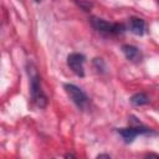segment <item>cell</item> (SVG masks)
Returning <instances> with one entry per match:
<instances>
[{"label": "cell", "instance_id": "obj_12", "mask_svg": "<svg viewBox=\"0 0 159 159\" xmlns=\"http://www.w3.org/2000/svg\"><path fill=\"white\" fill-rule=\"evenodd\" d=\"M147 157H157V158H159V154H153V153H149V154H147Z\"/></svg>", "mask_w": 159, "mask_h": 159}, {"label": "cell", "instance_id": "obj_1", "mask_svg": "<svg viewBox=\"0 0 159 159\" xmlns=\"http://www.w3.org/2000/svg\"><path fill=\"white\" fill-rule=\"evenodd\" d=\"M27 72H29V78H30V93H31V99L32 102L40 107L43 108L47 104V97L43 93L42 88H41V82H40V77L36 72V70L34 68V66L30 63L27 66Z\"/></svg>", "mask_w": 159, "mask_h": 159}, {"label": "cell", "instance_id": "obj_11", "mask_svg": "<svg viewBox=\"0 0 159 159\" xmlns=\"http://www.w3.org/2000/svg\"><path fill=\"white\" fill-rule=\"evenodd\" d=\"M97 158H111V155H108V154H99Z\"/></svg>", "mask_w": 159, "mask_h": 159}, {"label": "cell", "instance_id": "obj_8", "mask_svg": "<svg viewBox=\"0 0 159 159\" xmlns=\"http://www.w3.org/2000/svg\"><path fill=\"white\" fill-rule=\"evenodd\" d=\"M130 102L134 106H144V104H147L149 102V98H148V96L145 93L139 92V93H135V94H133L130 97Z\"/></svg>", "mask_w": 159, "mask_h": 159}, {"label": "cell", "instance_id": "obj_13", "mask_svg": "<svg viewBox=\"0 0 159 159\" xmlns=\"http://www.w3.org/2000/svg\"><path fill=\"white\" fill-rule=\"evenodd\" d=\"M36 1H42V0H36Z\"/></svg>", "mask_w": 159, "mask_h": 159}, {"label": "cell", "instance_id": "obj_9", "mask_svg": "<svg viewBox=\"0 0 159 159\" xmlns=\"http://www.w3.org/2000/svg\"><path fill=\"white\" fill-rule=\"evenodd\" d=\"M93 65H94V67L97 68V71H98V72H101V73H104V72H106V70H107L106 63L103 62V60H102V58H94V60H93Z\"/></svg>", "mask_w": 159, "mask_h": 159}, {"label": "cell", "instance_id": "obj_2", "mask_svg": "<svg viewBox=\"0 0 159 159\" xmlns=\"http://www.w3.org/2000/svg\"><path fill=\"white\" fill-rule=\"evenodd\" d=\"M117 132L122 135V138L124 139L125 143H132L134 140V138L139 134H157L150 128L142 125V123L140 124H130L127 128H119V129H117Z\"/></svg>", "mask_w": 159, "mask_h": 159}, {"label": "cell", "instance_id": "obj_10", "mask_svg": "<svg viewBox=\"0 0 159 159\" xmlns=\"http://www.w3.org/2000/svg\"><path fill=\"white\" fill-rule=\"evenodd\" d=\"M77 4H78V6H81L84 11H89V9L92 7V4L88 2V1H84V0H80V1H77Z\"/></svg>", "mask_w": 159, "mask_h": 159}, {"label": "cell", "instance_id": "obj_3", "mask_svg": "<svg viewBox=\"0 0 159 159\" xmlns=\"http://www.w3.org/2000/svg\"><path fill=\"white\" fill-rule=\"evenodd\" d=\"M63 88L67 93V96L70 97V99L80 108V109H84L88 104V97L87 94L81 89L78 88L77 86L72 84V83H66L63 84Z\"/></svg>", "mask_w": 159, "mask_h": 159}, {"label": "cell", "instance_id": "obj_5", "mask_svg": "<svg viewBox=\"0 0 159 159\" xmlns=\"http://www.w3.org/2000/svg\"><path fill=\"white\" fill-rule=\"evenodd\" d=\"M84 60L86 58L82 53L73 52V53L68 55V57H67V66L72 70V72L75 75H77L78 77H83L84 76V68H83Z\"/></svg>", "mask_w": 159, "mask_h": 159}, {"label": "cell", "instance_id": "obj_6", "mask_svg": "<svg viewBox=\"0 0 159 159\" xmlns=\"http://www.w3.org/2000/svg\"><path fill=\"white\" fill-rule=\"evenodd\" d=\"M122 51H123L124 56L127 57V60H129L130 62H139L142 60V53H140L139 48L133 45H123Z\"/></svg>", "mask_w": 159, "mask_h": 159}, {"label": "cell", "instance_id": "obj_7", "mask_svg": "<svg viewBox=\"0 0 159 159\" xmlns=\"http://www.w3.org/2000/svg\"><path fill=\"white\" fill-rule=\"evenodd\" d=\"M129 29L133 34H135L138 36H142L144 34V30H145V22H144L143 19L130 17L129 19Z\"/></svg>", "mask_w": 159, "mask_h": 159}, {"label": "cell", "instance_id": "obj_4", "mask_svg": "<svg viewBox=\"0 0 159 159\" xmlns=\"http://www.w3.org/2000/svg\"><path fill=\"white\" fill-rule=\"evenodd\" d=\"M91 22H92L93 27L99 32L117 35V34H122L125 31V26L123 24H111V22H108L103 19H98V17H92Z\"/></svg>", "mask_w": 159, "mask_h": 159}]
</instances>
